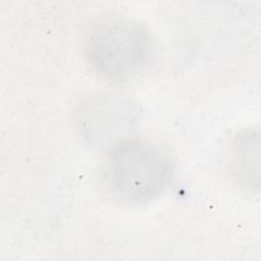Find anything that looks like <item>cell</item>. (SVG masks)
Instances as JSON below:
<instances>
[{
  "label": "cell",
  "instance_id": "cell-1",
  "mask_svg": "<svg viewBox=\"0 0 261 261\" xmlns=\"http://www.w3.org/2000/svg\"><path fill=\"white\" fill-rule=\"evenodd\" d=\"M153 51L147 28L127 17H109L95 24L86 40L90 63L107 79L122 81L142 71Z\"/></svg>",
  "mask_w": 261,
  "mask_h": 261
},
{
  "label": "cell",
  "instance_id": "cell-2",
  "mask_svg": "<svg viewBox=\"0 0 261 261\" xmlns=\"http://www.w3.org/2000/svg\"><path fill=\"white\" fill-rule=\"evenodd\" d=\"M108 186L130 204L147 203L167 187L171 179L169 161L152 145L139 140L116 143L106 157Z\"/></svg>",
  "mask_w": 261,
  "mask_h": 261
},
{
  "label": "cell",
  "instance_id": "cell-3",
  "mask_svg": "<svg viewBox=\"0 0 261 261\" xmlns=\"http://www.w3.org/2000/svg\"><path fill=\"white\" fill-rule=\"evenodd\" d=\"M259 133L253 129L246 130L239 135L232 149V165L237 177L247 187L253 188L254 179L259 182V178L254 175V171L259 174Z\"/></svg>",
  "mask_w": 261,
  "mask_h": 261
}]
</instances>
